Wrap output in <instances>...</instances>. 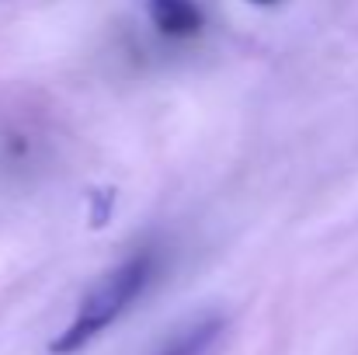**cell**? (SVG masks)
<instances>
[{"label":"cell","mask_w":358,"mask_h":355,"mask_svg":"<svg viewBox=\"0 0 358 355\" xmlns=\"http://www.w3.org/2000/svg\"><path fill=\"white\" fill-rule=\"evenodd\" d=\"M153 275V254L139 251L132 258H125L122 265H115L112 272H105L80 300L73 321L52 338L49 352L52 355H73L84 345H91L101 331H108L122 314L136 303V296L146 289Z\"/></svg>","instance_id":"cell-1"},{"label":"cell","mask_w":358,"mask_h":355,"mask_svg":"<svg viewBox=\"0 0 358 355\" xmlns=\"http://www.w3.org/2000/svg\"><path fill=\"white\" fill-rule=\"evenodd\" d=\"M146 14L153 28L167 39H195L206 28V14L195 0H150Z\"/></svg>","instance_id":"cell-2"},{"label":"cell","mask_w":358,"mask_h":355,"mask_svg":"<svg viewBox=\"0 0 358 355\" xmlns=\"http://www.w3.org/2000/svg\"><path fill=\"white\" fill-rule=\"evenodd\" d=\"M112 206H115V188H98V192H91V230H101V227H108V220H112Z\"/></svg>","instance_id":"cell-4"},{"label":"cell","mask_w":358,"mask_h":355,"mask_svg":"<svg viewBox=\"0 0 358 355\" xmlns=\"http://www.w3.org/2000/svg\"><path fill=\"white\" fill-rule=\"evenodd\" d=\"M250 4H275V0H250Z\"/></svg>","instance_id":"cell-5"},{"label":"cell","mask_w":358,"mask_h":355,"mask_svg":"<svg viewBox=\"0 0 358 355\" xmlns=\"http://www.w3.org/2000/svg\"><path fill=\"white\" fill-rule=\"evenodd\" d=\"M220 331H223V321L220 317H206V321L192 324L188 331H181L174 342H167L160 355H206V349L220 338Z\"/></svg>","instance_id":"cell-3"}]
</instances>
